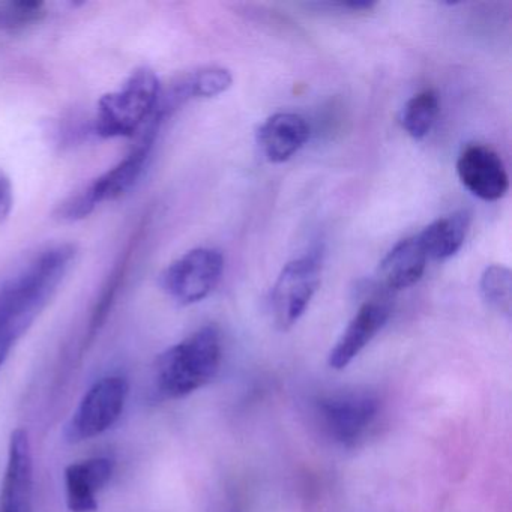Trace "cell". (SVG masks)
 I'll use <instances>...</instances> for the list:
<instances>
[{
	"label": "cell",
	"mask_w": 512,
	"mask_h": 512,
	"mask_svg": "<svg viewBox=\"0 0 512 512\" xmlns=\"http://www.w3.org/2000/svg\"><path fill=\"white\" fill-rule=\"evenodd\" d=\"M76 247L55 245L0 287V340L16 346L58 292L76 259Z\"/></svg>",
	"instance_id": "1"
},
{
	"label": "cell",
	"mask_w": 512,
	"mask_h": 512,
	"mask_svg": "<svg viewBox=\"0 0 512 512\" xmlns=\"http://www.w3.org/2000/svg\"><path fill=\"white\" fill-rule=\"evenodd\" d=\"M223 344L215 326H203L158 356L154 392L160 400H179L214 380L221 367Z\"/></svg>",
	"instance_id": "2"
},
{
	"label": "cell",
	"mask_w": 512,
	"mask_h": 512,
	"mask_svg": "<svg viewBox=\"0 0 512 512\" xmlns=\"http://www.w3.org/2000/svg\"><path fill=\"white\" fill-rule=\"evenodd\" d=\"M161 83L155 71L142 67L133 71L118 91L98 101L95 133L104 139L133 137L152 121L161 97Z\"/></svg>",
	"instance_id": "3"
},
{
	"label": "cell",
	"mask_w": 512,
	"mask_h": 512,
	"mask_svg": "<svg viewBox=\"0 0 512 512\" xmlns=\"http://www.w3.org/2000/svg\"><path fill=\"white\" fill-rule=\"evenodd\" d=\"M160 125L149 122L143 130L136 148L109 172L95 179L88 187L73 194L58 209V217L64 221H79L91 215L97 206L125 196L139 181L148 166Z\"/></svg>",
	"instance_id": "4"
},
{
	"label": "cell",
	"mask_w": 512,
	"mask_h": 512,
	"mask_svg": "<svg viewBox=\"0 0 512 512\" xmlns=\"http://www.w3.org/2000/svg\"><path fill=\"white\" fill-rule=\"evenodd\" d=\"M380 401L368 391H341L320 398L316 416L323 433L337 445L355 446L376 422Z\"/></svg>",
	"instance_id": "5"
},
{
	"label": "cell",
	"mask_w": 512,
	"mask_h": 512,
	"mask_svg": "<svg viewBox=\"0 0 512 512\" xmlns=\"http://www.w3.org/2000/svg\"><path fill=\"white\" fill-rule=\"evenodd\" d=\"M130 385L121 376L98 380L80 401L65 427L67 442L80 443L94 439L118 422L127 403Z\"/></svg>",
	"instance_id": "6"
},
{
	"label": "cell",
	"mask_w": 512,
	"mask_h": 512,
	"mask_svg": "<svg viewBox=\"0 0 512 512\" xmlns=\"http://www.w3.org/2000/svg\"><path fill=\"white\" fill-rule=\"evenodd\" d=\"M223 254L214 248H196L170 263L160 277L164 292L181 305L208 298L220 283Z\"/></svg>",
	"instance_id": "7"
},
{
	"label": "cell",
	"mask_w": 512,
	"mask_h": 512,
	"mask_svg": "<svg viewBox=\"0 0 512 512\" xmlns=\"http://www.w3.org/2000/svg\"><path fill=\"white\" fill-rule=\"evenodd\" d=\"M322 260L307 254L292 260L278 275L271 293V313L280 331H289L304 316L320 286Z\"/></svg>",
	"instance_id": "8"
},
{
	"label": "cell",
	"mask_w": 512,
	"mask_h": 512,
	"mask_svg": "<svg viewBox=\"0 0 512 512\" xmlns=\"http://www.w3.org/2000/svg\"><path fill=\"white\" fill-rule=\"evenodd\" d=\"M457 175L466 190L484 202H496L508 193L505 164L488 146L479 143L464 146L458 155Z\"/></svg>",
	"instance_id": "9"
},
{
	"label": "cell",
	"mask_w": 512,
	"mask_h": 512,
	"mask_svg": "<svg viewBox=\"0 0 512 512\" xmlns=\"http://www.w3.org/2000/svg\"><path fill=\"white\" fill-rule=\"evenodd\" d=\"M34 460L28 433L13 431L7 470L0 491V512H32Z\"/></svg>",
	"instance_id": "10"
},
{
	"label": "cell",
	"mask_w": 512,
	"mask_h": 512,
	"mask_svg": "<svg viewBox=\"0 0 512 512\" xmlns=\"http://www.w3.org/2000/svg\"><path fill=\"white\" fill-rule=\"evenodd\" d=\"M389 316L391 305L385 299H370L362 304L329 353V367L344 370L379 334Z\"/></svg>",
	"instance_id": "11"
},
{
	"label": "cell",
	"mask_w": 512,
	"mask_h": 512,
	"mask_svg": "<svg viewBox=\"0 0 512 512\" xmlns=\"http://www.w3.org/2000/svg\"><path fill=\"white\" fill-rule=\"evenodd\" d=\"M232 73L223 67H202L176 77L166 91L161 89L157 115L166 119L176 109L191 100L212 98L229 91Z\"/></svg>",
	"instance_id": "12"
},
{
	"label": "cell",
	"mask_w": 512,
	"mask_h": 512,
	"mask_svg": "<svg viewBox=\"0 0 512 512\" xmlns=\"http://www.w3.org/2000/svg\"><path fill=\"white\" fill-rule=\"evenodd\" d=\"M115 461L95 457L77 461L65 469L67 506L71 512H97L98 493L109 484Z\"/></svg>",
	"instance_id": "13"
},
{
	"label": "cell",
	"mask_w": 512,
	"mask_h": 512,
	"mask_svg": "<svg viewBox=\"0 0 512 512\" xmlns=\"http://www.w3.org/2000/svg\"><path fill=\"white\" fill-rule=\"evenodd\" d=\"M310 139V125L296 113H275L257 131V145L269 163L281 164L298 154Z\"/></svg>",
	"instance_id": "14"
},
{
	"label": "cell",
	"mask_w": 512,
	"mask_h": 512,
	"mask_svg": "<svg viewBox=\"0 0 512 512\" xmlns=\"http://www.w3.org/2000/svg\"><path fill=\"white\" fill-rule=\"evenodd\" d=\"M427 262V254L416 236L403 239L380 262V284L386 290L409 289L421 280Z\"/></svg>",
	"instance_id": "15"
},
{
	"label": "cell",
	"mask_w": 512,
	"mask_h": 512,
	"mask_svg": "<svg viewBox=\"0 0 512 512\" xmlns=\"http://www.w3.org/2000/svg\"><path fill=\"white\" fill-rule=\"evenodd\" d=\"M469 227V212L458 211L433 221L416 239L428 259L445 260L457 254L463 247Z\"/></svg>",
	"instance_id": "16"
},
{
	"label": "cell",
	"mask_w": 512,
	"mask_h": 512,
	"mask_svg": "<svg viewBox=\"0 0 512 512\" xmlns=\"http://www.w3.org/2000/svg\"><path fill=\"white\" fill-rule=\"evenodd\" d=\"M440 112L439 95L433 89L413 95L401 110L400 124L412 139L428 136Z\"/></svg>",
	"instance_id": "17"
},
{
	"label": "cell",
	"mask_w": 512,
	"mask_h": 512,
	"mask_svg": "<svg viewBox=\"0 0 512 512\" xmlns=\"http://www.w3.org/2000/svg\"><path fill=\"white\" fill-rule=\"evenodd\" d=\"M137 242H139V232L134 235L128 244L127 250L119 260L118 266L113 271L112 277H110L109 283H107L106 289L101 293L100 301H98L97 307H95L94 313H92L91 323H89L88 335H86L85 344H91L94 338L97 337L100 332L101 326L106 322L107 316H109L110 310H112L113 302H115L116 295H118L119 287H121V281L124 280L125 274H127L128 265H130L131 254L136 250Z\"/></svg>",
	"instance_id": "18"
},
{
	"label": "cell",
	"mask_w": 512,
	"mask_h": 512,
	"mask_svg": "<svg viewBox=\"0 0 512 512\" xmlns=\"http://www.w3.org/2000/svg\"><path fill=\"white\" fill-rule=\"evenodd\" d=\"M482 299L497 313L511 317L512 277L511 271L502 265H491L485 269L479 281Z\"/></svg>",
	"instance_id": "19"
},
{
	"label": "cell",
	"mask_w": 512,
	"mask_h": 512,
	"mask_svg": "<svg viewBox=\"0 0 512 512\" xmlns=\"http://www.w3.org/2000/svg\"><path fill=\"white\" fill-rule=\"evenodd\" d=\"M46 16V4L40 0H5L0 2V31H23L43 22Z\"/></svg>",
	"instance_id": "20"
},
{
	"label": "cell",
	"mask_w": 512,
	"mask_h": 512,
	"mask_svg": "<svg viewBox=\"0 0 512 512\" xmlns=\"http://www.w3.org/2000/svg\"><path fill=\"white\" fill-rule=\"evenodd\" d=\"M14 206V190L7 173L0 169V224L10 217Z\"/></svg>",
	"instance_id": "21"
}]
</instances>
